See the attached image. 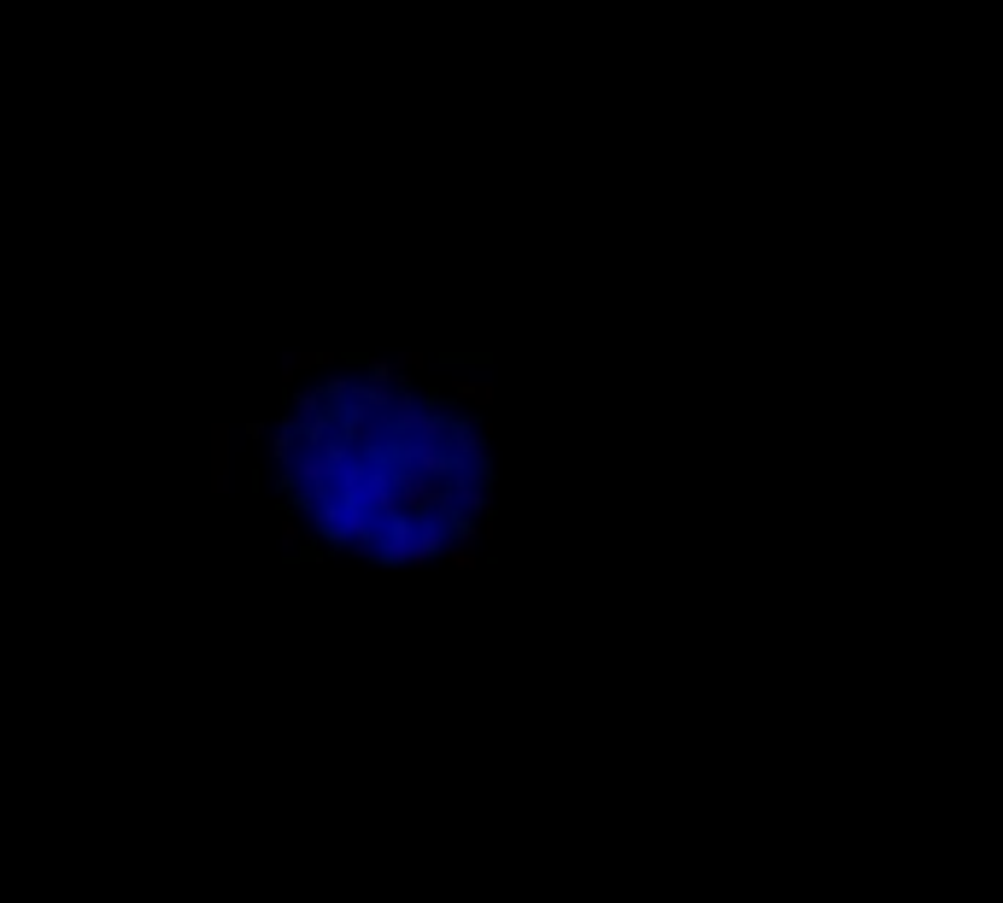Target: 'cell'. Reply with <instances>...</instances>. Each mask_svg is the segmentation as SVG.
I'll return each mask as SVG.
<instances>
[{
    "label": "cell",
    "instance_id": "2",
    "mask_svg": "<svg viewBox=\"0 0 1003 903\" xmlns=\"http://www.w3.org/2000/svg\"><path fill=\"white\" fill-rule=\"evenodd\" d=\"M446 399L487 410V405H494V382H487V376H458V382H446Z\"/></svg>",
    "mask_w": 1003,
    "mask_h": 903
},
{
    "label": "cell",
    "instance_id": "1",
    "mask_svg": "<svg viewBox=\"0 0 1003 903\" xmlns=\"http://www.w3.org/2000/svg\"><path fill=\"white\" fill-rule=\"evenodd\" d=\"M230 440H235V428H230V423H212V493H230V487H235Z\"/></svg>",
    "mask_w": 1003,
    "mask_h": 903
}]
</instances>
